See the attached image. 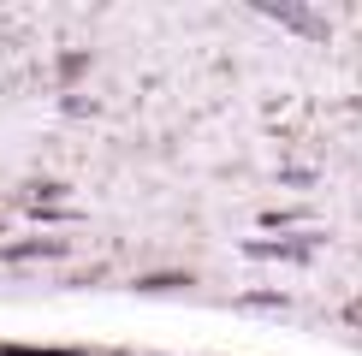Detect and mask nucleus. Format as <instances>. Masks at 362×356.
Returning a JSON list of instances; mask_svg holds the SVG:
<instances>
[{
  "instance_id": "f257e3e1",
  "label": "nucleus",
  "mask_w": 362,
  "mask_h": 356,
  "mask_svg": "<svg viewBox=\"0 0 362 356\" xmlns=\"http://www.w3.org/2000/svg\"><path fill=\"white\" fill-rule=\"evenodd\" d=\"M274 18H285L291 30H303V36H327V18H315V12H291V6H267Z\"/></svg>"
}]
</instances>
